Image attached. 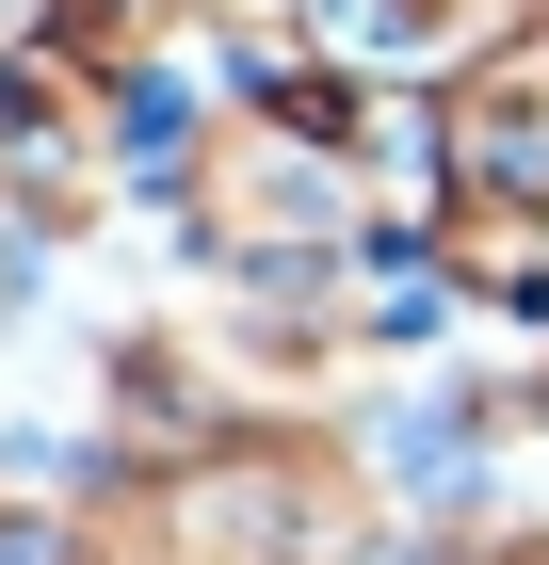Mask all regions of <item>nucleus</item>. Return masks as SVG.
<instances>
[{"instance_id":"obj_1","label":"nucleus","mask_w":549,"mask_h":565,"mask_svg":"<svg viewBox=\"0 0 549 565\" xmlns=\"http://www.w3.org/2000/svg\"><path fill=\"white\" fill-rule=\"evenodd\" d=\"M453 178L485 211H549V49H517L453 97Z\"/></svg>"},{"instance_id":"obj_2","label":"nucleus","mask_w":549,"mask_h":565,"mask_svg":"<svg viewBox=\"0 0 549 565\" xmlns=\"http://www.w3.org/2000/svg\"><path fill=\"white\" fill-rule=\"evenodd\" d=\"M17 291H33V259H17V226H0V307H17Z\"/></svg>"},{"instance_id":"obj_3","label":"nucleus","mask_w":549,"mask_h":565,"mask_svg":"<svg viewBox=\"0 0 549 565\" xmlns=\"http://www.w3.org/2000/svg\"><path fill=\"white\" fill-rule=\"evenodd\" d=\"M17 33H33V0H0V49H17Z\"/></svg>"}]
</instances>
